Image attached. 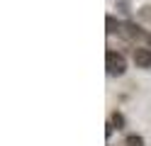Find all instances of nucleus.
Listing matches in <instances>:
<instances>
[{"mask_svg": "<svg viewBox=\"0 0 151 146\" xmlns=\"http://www.w3.org/2000/svg\"><path fill=\"white\" fill-rule=\"evenodd\" d=\"M146 42H149V46H151V34H146Z\"/></svg>", "mask_w": 151, "mask_h": 146, "instance_id": "nucleus-7", "label": "nucleus"}, {"mask_svg": "<svg viewBox=\"0 0 151 146\" xmlns=\"http://www.w3.org/2000/svg\"><path fill=\"white\" fill-rule=\"evenodd\" d=\"M119 29H122V24L115 19V15H107L105 17V32L107 34H119Z\"/></svg>", "mask_w": 151, "mask_h": 146, "instance_id": "nucleus-4", "label": "nucleus"}, {"mask_svg": "<svg viewBox=\"0 0 151 146\" xmlns=\"http://www.w3.org/2000/svg\"><path fill=\"white\" fill-rule=\"evenodd\" d=\"M134 63L139 68H151V46H137L134 49Z\"/></svg>", "mask_w": 151, "mask_h": 146, "instance_id": "nucleus-3", "label": "nucleus"}, {"mask_svg": "<svg viewBox=\"0 0 151 146\" xmlns=\"http://www.w3.org/2000/svg\"><path fill=\"white\" fill-rule=\"evenodd\" d=\"M124 146H144V136H139V134H129L127 139H124Z\"/></svg>", "mask_w": 151, "mask_h": 146, "instance_id": "nucleus-5", "label": "nucleus"}, {"mask_svg": "<svg viewBox=\"0 0 151 146\" xmlns=\"http://www.w3.org/2000/svg\"><path fill=\"white\" fill-rule=\"evenodd\" d=\"M149 32H144L137 22H122V29H119V37L127 39V42H137V39H146Z\"/></svg>", "mask_w": 151, "mask_h": 146, "instance_id": "nucleus-2", "label": "nucleus"}, {"mask_svg": "<svg viewBox=\"0 0 151 146\" xmlns=\"http://www.w3.org/2000/svg\"><path fill=\"white\" fill-rule=\"evenodd\" d=\"M112 124H115L117 127V129H122V127H124V117H122L119 112H115V114H112V119H110Z\"/></svg>", "mask_w": 151, "mask_h": 146, "instance_id": "nucleus-6", "label": "nucleus"}, {"mask_svg": "<svg viewBox=\"0 0 151 146\" xmlns=\"http://www.w3.org/2000/svg\"><path fill=\"white\" fill-rule=\"evenodd\" d=\"M105 68H107L110 76H124L127 58L122 56L119 51H115V49H107V51H105Z\"/></svg>", "mask_w": 151, "mask_h": 146, "instance_id": "nucleus-1", "label": "nucleus"}]
</instances>
